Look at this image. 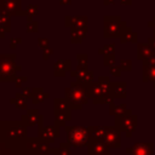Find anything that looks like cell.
<instances>
[{
	"label": "cell",
	"instance_id": "cell-1",
	"mask_svg": "<svg viewBox=\"0 0 155 155\" xmlns=\"http://www.w3.org/2000/svg\"><path fill=\"white\" fill-rule=\"evenodd\" d=\"M16 54H1L0 56V80L1 81H13L16 80L15 73L21 70V65L15 64Z\"/></svg>",
	"mask_w": 155,
	"mask_h": 155
},
{
	"label": "cell",
	"instance_id": "cell-2",
	"mask_svg": "<svg viewBox=\"0 0 155 155\" xmlns=\"http://www.w3.org/2000/svg\"><path fill=\"white\" fill-rule=\"evenodd\" d=\"M126 29V24L120 17H104V36H121Z\"/></svg>",
	"mask_w": 155,
	"mask_h": 155
},
{
	"label": "cell",
	"instance_id": "cell-3",
	"mask_svg": "<svg viewBox=\"0 0 155 155\" xmlns=\"http://www.w3.org/2000/svg\"><path fill=\"white\" fill-rule=\"evenodd\" d=\"M4 1V12L6 15L18 16L25 15V11H21V0H2Z\"/></svg>",
	"mask_w": 155,
	"mask_h": 155
},
{
	"label": "cell",
	"instance_id": "cell-4",
	"mask_svg": "<svg viewBox=\"0 0 155 155\" xmlns=\"http://www.w3.org/2000/svg\"><path fill=\"white\" fill-rule=\"evenodd\" d=\"M65 24L70 28H79V29H87V17L79 16V17H65Z\"/></svg>",
	"mask_w": 155,
	"mask_h": 155
},
{
	"label": "cell",
	"instance_id": "cell-5",
	"mask_svg": "<svg viewBox=\"0 0 155 155\" xmlns=\"http://www.w3.org/2000/svg\"><path fill=\"white\" fill-rule=\"evenodd\" d=\"M73 76H78V80L81 82H90L92 80V71L82 68H78L76 71H71Z\"/></svg>",
	"mask_w": 155,
	"mask_h": 155
},
{
	"label": "cell",
	"instance_id": "cell-6",
	"mask_svg": "<svg viewBox=\"0 0 155 155\" xmlns=\"http://www.w3.org/2000/svg\"><path fill=\"white\" fill-rule=\"evenodd\" d=\"M70 64L71 62L69 59L65 61H57L54 63V74L56 75H64L67 70L70 69Z\"/></svg>",
	"mask_w": 155,
	"mask_h": 155
},
{
	"label": "cell",
	"instance_id": "cell-7",
	"mask_svg": "<svg viewBox=\"0 0 155 155\" xmlns=\"http://www.w3.org/2000/svg\"><path fill=\"white\" fill-rule=\"evenodd\" d=\"M153 47L150 45H145V44H139L138 45V58L139 59H147L149 56L154 54L153 52Z\"/></svg>",
	"mask_w": 155,
	"mask_h": 155
},
{
	"label": "cell",
	"instance_id": "cell-8",
	"mask_svg": "<svg viewBox=\"0 0 155 155\" xmlns=\"http://www.w3.org/2000/svg\"><path fill=\"white\" fill-rule=\"evenodd\" d=\"M87 33V29H79V28H70V38L71 42H81Z\"/></svg>",
	"mask_w": 155,
	"mask_h": 155
},
{
	"label": "cell",
	"instance_id": "cell-9",
	"mask_svg": "<svg viewBox=\"0 0 155 155\" xmlns=\"http://www.w3.org/2000/svg\"><path fill=\"white\" fill-rule=\"evenodd\" d=\"M10 17L6 13H0V36H5L6 31H10Z\"/></svg>",
	"mask_w": 155,
	"mask_h": 155
},
{
	"label": "cell",
	"instance_id": "cell-10",
	"mask_svg": "<svg viewBox=\"0 0 155 155\" xmlns=\"http://www.w3.org/2000/svg\"><path fill=\"white\" fill-rule=\"evenodd\" d=\"M143 75H144V80L149 79L151 81H155V65H144Z\"/></svg>",
	"mask_w": 155,
	"mask_h": 155
},
{
	"label": "cell",
	"instance_id": "cell-11",
	"mask_svg": "<svg viewBox=\"0 0 155 155\" xmlns=\"http://www.w3.org/2000/svg\"><path fill=\"white\" fill-rule=\"evenodd\" d=\"M120 38H121V42H126V41H136V39H137V34L133 33L130 28H126L125 31L122 33V35H121Z\"/></svg>",
	"mask_w": 155,
	"mask_h": 155
},
{
	"label": "cell",
	"instance_id": "cell-12",
	"mask_svg": "<svg viewBox=\"0 0 155 155\" xmlns=\"http://www.w3.org/2000/svg\"><path fill=\"white\" fill-rule=\"evenodd\" d=\"M38 13V6L36 5H28L27 7V11H25V15L28 17V22H31L33 17Z\"/></svg>",
	"mask_w": 155,
	"mask_h": 155
},
{
	"label": "cell",
	"instance_id": "cell-13",
	"mask_svg": "<svg viewBox=\"0 0 155 155\" xmlns=\"http://www.w3.org/2000/svg\"><path fill=\"white\" fill-rule=\"evenodd\" d=\"M78 62H79V68L87 69V56L86 54H78Z\"/></svg>",
	"mask_w": 155,
	"mask_h": 155
},
{
	"label": "cell",
	"instance_id": "cell-14",
	"mask_svg": "<svg viewBox=\"0 0 155 155\" xmlns=\"http://www.w3.org/2000/svg\"><path fill=\"white\" fill-rule=\"evenodd\" d=\"M114 47H115V45H114V44H110V45H107V46H104V48H103V50H101V51H99V53H107V54H114Z\"/></svg>",
	"mask_w": 155,
	"mask_h": 155
},
{
	"label": "cell",
	"instance_id": "cell-15",
	"mask_svg": "<svg viewBox=\"0 0 155 155\" xmlns=\"http://www.w3.org/2000/svg\"><path fill=\"white\" fill-rule=\"evenodd\" d=\"M115 62V58H114V54H105V57H104V64L105 65H110L111 67V64Z\"/></svg>",
	"mask_w": 155,
	"mask_h": 155
},
{
	"label": "cell",
	"instance_id": "cell-16",
	"mask_svg": "<svg viewBox=\"0 0 155 155\" xmlns=\"http://www.w3.org/2000/svg\"><path fill=\"white\" fill-rule=\"evenodd\" d=\"M131 67H132L131 61H121L120 63V68L122 70H131Z\"/></svg>",
	"mask_w": 155,
	"mask_h": 155
},
{
	"label": "cell",
	"instance_id": "cell-17",
	"mask_svg": "<svg viewBox=\"0 0 155 155\" xmlns=\"http://www.w3.org/2000/svg\"><path fill=\"white\" fill-rule=\"evenodd\" d=\"M27 30L28 31H36L38 30V23L36 22H28V25H27Z\"/></svg>",
	"mask_w": 155,
	"mask_h": 155
},
{
	"label": "cell",
	"instance_id": "cell-18",
	"mask_svg": "<svg viewBox=\"0 0 155 155\" xmlns=\"http://www.w3.org/2000/svg\"><path fill=\"white\" fill-rule=\"evenodd\" d=\"M38 44L42 47V50H45V48H47V47H48V40H47V39H45V38L39 39V40H38Z\"/></svg>",
	"mask_w": 155,
	"mask_h": 155
},
{
	"label": "cell",
	"instance_id": "cell-19",
	"mask_svg": "<svg viewBox=\"0 0 155 155\" xmlns=\"http://www.w3.org/2000/svg\"><path fill=\"white\" fill-rule=\"evenodd\" d=\"M52 53H53V51H52L50 47L45 48V50H44V59H48V56L52 54Z\"/></svg>",
	"mask_w": 155,
	"mask_h": 155
},
{
	"label": "cell",
	"instance_id": "cell-20",
	"mask_svg": "<svg viewBox=\"0 0 155 155\" xmlns=\"http://www.w3.org/2000/svg\"><path fill=\"white\" fill-rule=\"evenodd\" d=\"M110 71H111L113 75H119L120 71H121V68L120 67H111L110 68Z\"/></svg>",
	"mask_w": 155,
	"mask_h": 155
},
{
	"label": "cell",
	"instance_id": "cell-21",
	"mask_svg": "<svg viewBox=\"0 0 155 155\" xmlns=\"http://www.w3.org/2000/svg\"><path fill=\"white\" fill-rule=\"evenodd\" d=\"M22 40L19 39V38H12L11 39V46H12V48H15L16 47V44H18V42H21Z\"/></svg>",
	"mask_w": 155,
	"mask_h": 155
},
{
	"label": "cell",
	"instance_id": "cell-22",
	"mask_svg": "<svg viewBox=\"0 0 155 155\" xmlns=\"http://www.w3.org/2000/svg\"><path fill=\"white\" fill-rule=\"evenodd\" d=\"M149 45L153 47V50L155 51V35L151 38V39H149Z\"/></svg>",
	"mask_w": 155,
	"mask_h": 155
},
{
	"label": "cell",
	"instance_id": "cell-23",
	"mask_svg": "<svg viewBox=\"0 0 155 155\" xmlns=\"http://www.w3.org/2000/svg\"><path fill=\"white\" fill-rule=\"evenodd\" d=\"M71 1L70 0H59V4L61 5H69Z\"/></svg>",
	"mask_w": 155,
	"mask_h": 155
},
{
	"label": "cell",
	"instance_id": "cell-24",
	"mask_svg": "<svg viewBox=\"0 0 155 155\" xmlns=\"http://www.w3.org/2000/svg\"><path fill=\"white\" fill-rule=\"evenodd\" d=\"M113 1H114V0H104V4H105V5H108V4H113Z\"/></svg>",
	"mask_w": 155,
	"mask_h": 155
},
{
	"label": "cell",
	"instance_id": "cell-25",
	"mask_svg": "<svg viewBox=\"0 0 155 155\" xmlns=\"http://www.w3.org/2000/svg\"><path fill=\"white\" fill-rule=\"evenodd\" d=\"M122 4H131V0H121Z\"/></svg>",
	"mask_w": 155,
	"mask_h": 155
},
{
	"label": "cell",
	"instance_id": "cell-26",
	"mask_svg": "<svg viewBox=\"0 0 155 155\" xmlns=\"http://www.w3.org/2000/svg\"><path fill=\"white\" fill-rule=\"evenodd\" d=\"M149 25H151V27H154V28H155V17H154V21H153L151 23H149Z\"/></svg>",
	"mask_w": 155,
	"mask_h": 155
}]
</instances>
